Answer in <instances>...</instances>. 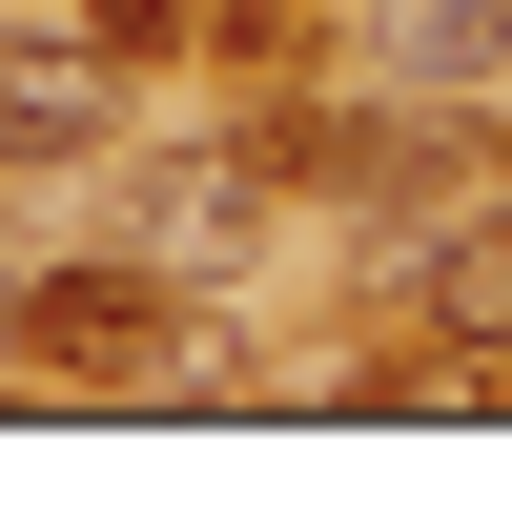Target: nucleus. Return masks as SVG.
I'll return each instance as SVG.
<instances>
[{"label":"nucleus","instance_id":"nucleus-1","mask_svg":"<svg viewBox=\"0 0 512 512\" xmlns=\"http://www.w3.org/2000/svg\"><path fill=\"white\" fill-rule=\"evenodd\" d=\"M21 369H62V390H205L226 349L164 308L144 246H103V267H41V287H21Z\"/></svg>","mask_w":512,"mask_h":512},{"label":"nucleus","instance_id":"nucleus-2","mask_svg":"<svg viewBox=\"0 0 512 512\" xmlns=\"http://www.w3.org/2000/svg\"><path fill=\"white\" fill-rule=\"evenodd\" d=\"M103 103H123V62L82 21H0V164H103Z\"/></svg>","mask_w":512,"mask_h":512},{"label":"nucleus","instance_id":"nucleus-3","mask_svg":"<svg viewBox=\"0 0 512 512\" xmlns=\"http://www.w3.org/2000/svg\"><path fill=\"white\" fill-rule=\"evenodd\" d=\"M103 226L164 246V267H185V246H246V226H267V144H164V164H123Z\"/></svg>","mask_w":512,"mask_h":512},{"label":"nucleus","instance_id":"nucleus-4","mask_svg":"<svg viewBox=\"0 0 512 512\" xmlns=\"http://www.w3.org/2000/svg\"><path fill=\"white\" fill-rule=\"evenodd\" d=\"M390 287L431 308V349H512V205L472 185V205H451L431 246H390Z\"/></svg>","mask_w":512,"mask_h":512},{"label":"nucleus","instance_id":"nucleus-5","mask_svg":"<svg viewBox=\"0 0 512 512\" xmlns=\"http://www.w3.org/2000/svg\"><path fill=\"white\" fill-rule=\"evenodd\" d=\"M369 62H390L410 103H512V0H390Z\"/></svg>","mask_w":512,"mask_h":512},{"label":"nucleus","instance_id":"nucleus-6","mask_svg":"<svg viewBox=\"0 0 512 512\" xmlns=\"http://www.w3.org/2000/svg\"><path fill=\"white\" fill-rule=\"evenodd\" d=\"M82 41L103 62H185V0H82Z\"/></svg>","mask_w":512,"mask_h":512}]
</instances>
